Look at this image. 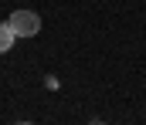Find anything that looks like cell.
Segmentation results:
<instances>
[{
	"label": "cell",
	"mask_w": 146,
	"mask_h": 125,
	"mask_svg": "<svg viewBox=\"0 0 146 125\" xmlns=\"http://www.w3.org/2000/svg\"><path fill=\"white\" fill-rule=\"evenodd\" d=\"M14 41H17V34L10 31V24H0V54H7L14 47Z\"/></svg>",
	"instance_id": "cell-2"
},
{
	"label": "cell",
	"mask_w": 146,
	"mask_h": 125,
	"mask_svg": "<svg viewBox=\"0 0 146 125\" xmlns=\"http://www.w3.org/2000/svg\"><path fill=\"white\" fill-rule=\"evenodd\" d=\"M7 24H10V31L17 37H34L37 31H41V17H37L34 10H14Z\"/></svg>",
	"instance_id": "cell-1"
}]
</instances>
